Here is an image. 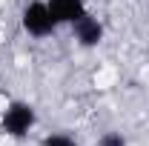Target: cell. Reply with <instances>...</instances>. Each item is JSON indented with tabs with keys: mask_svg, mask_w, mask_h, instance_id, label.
Wrapping results in <instances>:
<instances>
[{
	"mask_svg": "<svg viewBox=\"0 0 149 146\" xmlns=\"http://www.w3.org/2000/svg\"><path fill=\"white\" fill-rule=\"evenodd\" d=\"M35 120H37V115H35V109H32L29 103H9V106L3 109L0 126H3V132H6L9 138H23V135L32 132Z\"/></svg>",
	"mask_w": 149,
	"mask_h": 146,
	"instance_id": "cell-1",
	"label": "cell"
},
{
	"mask_svg": "<svg viewBox=\"0 0 149 146\" xmlns=\"http://www.w3.org/2000/svg\"><path fill=\"white\" fill-rule=\"evenodd\" d=\"M55 17H52V12H49V6L46 3H40V0H35V3H29L26 9H23V29L29 32L32 37H46L55 32Z\"/></svg>",
	"mask_w": 149,
	"mask_h": 146,
	"instance_id": "cell-2",
	"label": "cell"
},
{
	"mask_svg": "<svg viewBox=\"0 0 149 146\" xmlns=\"http://www.w3.org/2000/svg\"><path fill=\"white\" fill-rule=\"evenodd\" d=\"M72 32H74V37H77V43L86 46V49H92V46H97V43L103 40V26H100L89 12H86L80 20L72 23Z\"/></svg>",
	"mask_w": 149,
	"mask_h": 146,
	"instance_id": "cell-3",
	"label": "cell"
},
{
	"mask_svg": "<svg viewBox=\"0 0 149 146\" xmlns=\"http://www.w3.org/2000/svg\"><path fill=\"white\" fill-rule=\"evenodd\" d=\"M46 6H49L55 23H69V26H72L74 20H80L86 15L83 0H46Z\"/></svg>",
	"mask_w": 149,
	"mask_h": 146,
	"instance_id": "cell-4",
	"label": "cell"
},
{
	"mask_svg": "<svg viewBox=\"0 0 149 146\" xmlns=\"http://www.w3.org/2000/svg\"><path fill=\"white\" fill-rule=\"evenodd\" d=\"M43 146H77V143H74L69 135H60V132H57V135H49V138H43Z\"/></svg>",
	"mask_w": 149,
	"mask_h": 146,
	"instance_id": "cell-5",
	"label": "cell"
},
{
	"mask_svg": "<svg viewBox=\"0 0 149 146\" xmlns=\"http://www.w3.org/2000/svg\"><path fill=\"white\" fill-rule=\"evenodd\" d=\"M97 146H126V140H123L120 132H106V135L97 140Z\"/></svg>",
	"mask_w": 149,
	"mask_h": 146,
	"instance_id": "cell-6",
	"label": "cell"
}]
</instances>
